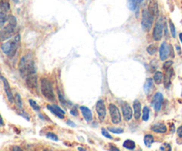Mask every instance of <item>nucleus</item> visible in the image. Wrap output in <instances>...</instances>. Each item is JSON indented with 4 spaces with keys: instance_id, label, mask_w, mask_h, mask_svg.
<instances>
[{
    "instance_id": "nucleus-1",
    "label": "nucleus",
    "mask_w": 182,
    "mask_h": 151,
    "mask_svg": "<svg viewBox=\"0 0 182 151\" xmlns=\"http://www.w3.org/2000/svg\"><path fill=\"white\" fill-rule=\"evenodd\" d=\"M19 70L22 77L36 73V66H35V61L32 54L27 53L25 56H23L21 59Z\"/></svg>"
},
{
    "instance_id": "nucleus-2",
    "label": "nucleus",
    "mask_w": 182,
    "mask_h": 151,
    "mask_svg": "<svg viewBox=\"0 0 182 151\" xmlns=\"http://www.w3.org/2000/svg\"><path fill=\"white\" fill-rule=\"evenodd\" d=\"M20 44H21V37H20V35H17L13 40L4 43L1 45V50L3 51V53L5 55H7L9 57H13L15 55L19 46H20Z\"/></svg>"
},
{
    "instance_id": "nucleus-3",
    "label": "nucleus",
    "mask_w": 182,
    "mask_h": 151,
    "mask_svg": "<svg viewBox=\"0 0 182 151\" xmlns=\"http://www.w3.org/2000/svg\"><path fill=\"white\" fill-rule=\"evenodd\" d=\"M41 92L43 95L50 101H55V95L53 93V89L52 86L51 82L47 78H42L41 79Z\"/></svg>"
},
{
    "instance_id": "nucleus-4",
    "label": "nucleus",
    "mask_w": 182,
    "mask_h": 151,
    "mask_svg": "<svg viewBox=\"0 0 182 151\" xmlns=\"http://www.w3.org/2000/svg\"><path fill=\"white\" fill-rule=\"evenodd\" d=\"M154 16L151 14V13L148 10H143L142 12V16H141V26L143 28V30L146 31H148L152 26H153V22H154Z\"/></svg>"
},
{
    "instance_id": "nucleus-5",
    "label": "nucleus",
    "mask_w": 182,
    "mask_h": 151,
    "mask_svg": "<svg viewBox=\"0 0 182 151\" xmlns=\"http://www.w3.org/2000/svg\"><path fill=\"white\" fill-rule=\"evenodd\" d=\"M164 21L163 17H160L157 21L155 22V26L153 31V38L155 41H159L164 35Z\"/></svg>"
},
{
    "instance_id": "nucleus-6",
    "label": "nucleus",
    "mask_w": 182,
    "mask_h": 151,
    "mask_svg": "<svg viewBox=\"0 0 182 151\" xmlns=\"http://www.w3.org/2000/svg\"><path fill=\"white\" fill-rule=\"evenodd\" d=\"M16 25L17 24H13L9 22L7 26L2 28L0 30V41H5L12 38L13 36Z\"/></svg>"
},
{
    "instance_id": "nucleus-7",
    "label": "nucleus",
    "mask_w": 182,
    "mask_h": 151,
    "mask_svg": "<svg viewBox=\"0 0 182 151\" xmlns=\"http://www.w3.org/2000/svg\"><path fill=\"white\" fill-rule=\"evenodd\" d=\"M172 46L169 45L166 42H163L159 48V57L162 61H164L170 55L172 51Z\"/></svg>"
},
{
    "instance_id": "nucleus-8",
    "label": "nucleus",
    "mask_w": 182,
    "mask_h": 151,
    "mask_svg": "<svg viewBox=\"0 0 182 151\" xmlns=\"http://www.w3.org/2000/svg\"><path fill=\"white\" fill-rule=\"evenodd\" d=\"M109 109L110 116H111V121L113 122V124H119L122 119L119 109L115 104H109Z\"/></svg>"
},
{
    "instance_id": "nucleus-9",
    "label": "nucleus",
    "mask_w": 182,
    "mask_h": 151,
    "mask_svg": "<svg viewBox=\"0 0 182 151\" xmlns=\"http://www.w3.org/2000/svg\"><path fill=\"white\" fill-rule=\"evenodd\" d=\"M163 101H164V96L161 93H156L154 95L153 100H152V106L156 112H158L161 110Z\"/></svg>"
},
{
    "instance_id": "nucleus-10",
    "label": "nucleus",
    "mask_w": 182,
    "mask_h": 151,
    "mask_svg": "<svg viewBox=\"0 0 182 151\" xmlns=\"http://www.w3.org/2000/svg\"><path fill=\"white\" fill-rule=\"evenodd\" d=\"M96 111H97V115L99 116L100 121H103L106 117V107L104 104V101L102 100H100L97 101L96 104Z\"/></svg>"
},
{
    "instance_id": "nucleus-11",
    "label": "nucleus",
    "mask_w": 182,
    "mask_h": 151,
    "mask_svg": "<svg viewBox=\"0 0 182 151\" xmlns=\"http://www.w3.org/2000/svg\"><path fill=\"white\" fill-rule=\"evenodd\" d=\"M0 79L3 81V84H4V92L6 93V96H7V99L8 101L13 103V100H14V97L13 95V93H12V90H11V87H10V84L8 83V81L3 76H0Z\"/></svg>"
},
{
    "instance_id": "nucleus-12",
    "label": "nucleus",
    "mask_w": 182,
    "mask_h": 151,
    "mask_svg": "<svg viewBox=\"0 0 182 151\" xmlns=\"http://www.w3.org/2000/svg\"><path fill=\"white\" fill-rule=\"evenodd\" d=\"M26 84L31 90H36L37 88V77L35 74L26 76Z\"/></svg>"
},
{
    "instance_id": "nucleus-13",
    "label": "nucleus",
    "mask_w": 182,
    "mask_h": 151,
    "mask_svg": "<svg viewBox=\"0 0 182 151\" xmlns=\"http://www.w3.org/2000/svg\"><path fill=\"white\" fill-rule=\"evenodd\" d=\"M122 112L124 115V118L125 121H130L132 117V110L129 104L124 103L122 104Z\"/></svg>"
},
{
    "instance_id": "nucleus-14",
    "label": "nucleus",
    "mask_w": 182,
    "mask_h": 151,
    "mask_svg": "<svg viewBox=\"0 0 182 151\" xmlns=\"http://www.w3.org/2000/svg\"><path fill=\"white\" fill-rule=\"evenodd\" d=\"M47 109L53 114L55 115L57 117L62 119L64 115H65V111L62 110L59 106H56V105H47Z\"/></svg>"
},
{
    "instance_id": "nucleus-15",
    "label": "nucleus",
    "mask_w": 182,
    "mask_h": 151,
    "mask_svg": "<svg viewBox=\"0 0 182 151\" xmlns=\"http://www.w3.org/2000/svg\"><path fill=\"white\" fill-rule=\"evenodd\" d=\"M148 11L151 13V14L154 17H157L159 14V9H158V5L155 0H150L149 4H148Z\"/></svg>"
},
{
    "instance_id": "nucleus-16",
    "label": "nucleus",
    "mask_w": 182,
    "mask_h": 151,
    "mask_svg": "<svg viewBox=\"0 0 182 151\" xmlns=\"http://www.w3.org/2000/svg\"><path fill=\"white\" fill-rule=\"evenodd\" d=\"M151 130L157 133H164V132H166L167 128L164 123H156L151 126Z\"/></svg>"
},
{
    "instance_id": "nucleus-17",
    "label": "nucleus",
    "mask_w": 182,
    "mask_h": 151,
    "mask_svg": "<svg viewBox=\"0 0 182 151\" xmlns=\"http://www.w3.org/2000/svg\"><path fill=\"white\" fill-rule=\"evenodd\" d=\"M172 75H173V70H172V68L166 70L165 75L164 76V84L165 88H169L170 87V85H171V79H172Z\"/></svg>"
},
{
    "instance_id": "nucleus-18",
    "label": "nucleus",
    "mask_w": 182,
    "mask_h": 151,
    "mask_svg": "<svg viewBox=\"0 0 182 151\" xmlns=\"http://www.w3.org/2000/svg\"><path fill=\"white\" fill-rule=\"evenodd\" d=\"M133 110L135 119H139L141 115V104L139 100H135L133 101Z\"/></svg>"
},
{
    "instance_id": "nucleus-19",
    "label": "nucleus",
    "mask_w": 182,
    "mask_h": 151,
    "mask_svg": "<svg viewBox=\"0 0 182 151\" xmlns=\"http://www.w3.org/2000/svg\"><path fill=\"white\" fill-rule=\"evenodd\" d=\"M80 110L82 112L83 116L84 117V119L87 121V122H90L92 120V111L87 108V107H84V106H81L80 107Z\"/></svg>"
},
{
    "instance_id": "nucleus-20",
    "label": "nucleus",
    "mask_w": 182,
    "mask_h": 151,
    "mask_svg": "<svg viewBox=\"0 0 182 151\" xmlns=\"http://www.w3.org/2000/svg\"><path fill=\"white\" fill-rule=\"evenodd\" d=\"M153 84H154V81L152 78L146 79L145 84H144V91H145L146 94H148L150 93V91L152 90V87H153Z\"/></svg>"
},
{
    "instance_id": "nucleus-21",
    "label": "nucleus",
    "mask_w": 182,
    "mask_h": 151,
    "mask_svg": "<svg viewBox=\"0 0 182 151\" xmlns=\"http://www.w3.org/2000/svg\"><path fill=\"white\" fill-rule=\"evenodd\" d=\"M123 146H124V148H125V149H127V150H134V149L136 148L135 142H134L133 141H132V140H126V141L124 142Z\"/></svg>"
},
{
    "instance_id": "nucleus-22",
    "label": "nucleus",
    "mask_w": 182,
    "mask_h": 151,
    "mask_svg": "<svg viewBox=\"0 0 182 151\" xmlns=\"http://www.w3.org/2000/svg\"><path fill=\"white\" fill-rule=\"evenodd\" d=\"M154 141H155V140H154L153 135H151V134L145 135V137H144V143H145V145L147 148H150L151 145L154 143Z\"/></svg>"
},
{
    "instance_id": "nucleus-23",
    "label": "nucleus",
    "mask_w": 182,
    "mask_h": 151,
    "mask_svg": "<svg viewBox=\"0 0 182 151\" xmlns=\"http://www.w3.org/2000/svg\"><path fill=\"white\" fill-rule=\"evenodd\" d=\"M163 76H164V75H163L162 72H160V71L155 72V75H154V82L156 84H160L162 83V81H163Z\"/></svg>"
},
{
    "instance_id": "nucleus-24",
    "label": "nucleus",
    "mask_w": 182,
    "mask_h": 151,
    "mask_svg": "<svg viewBox=\"0 0 182 151\" xmlns=\"http://www.w3.org/2000/svg\"><path fill=\"white\" fill-rule=\"evenodd\" d=\"M6 21H8V16L5 14L4 12L0 11V29L3 28V26Z\"/></svg>"
},
{
    "instance_id": "nucleus-25",
    "label": "nucleus",
    "mask_w": 182,
    "mask_h": 151,
    "mask_svg": "<svg viewBox=\"0 0 182 151\" xmlns=\"http://www.w3.org/2000/svg\"><path fill=\"white\" fill-rule=\"evenodd\" d=\"M149 115H150V110L147 106H145L142 110V120L147 121L149 119Z\"/></svg>"
},
{
    "instance_id": "nucleus-26",
    "label": "nucleus",
    "mask_w": 182,
    "mask_h": 151,
    "mask_svg": "<svg viewBox=\"0 0 182 151\" xmlns=\"http://www.w3.org/2000/svg\"><path fill=\"white\" fill-rule=\"evenodd\" d=\"M14 101H15V104L17 106L18 109H22V101H21V95L19 93H16L15 94V97H14Z\"/></svg>"
},
{
    "instance_id": "nucleus-27",
    "label": "nucleus",
    "mask_w": 182,
    "mask_h": 151,
    "mask_svg": "<svg viewBox=\"0 0 182 151\" xmlns=\"http://www.w3.org/2000/svg\"><path fill=\"white\" fill-rule=\"evenodd\" d=\"M156 51H157V47H156L155 44H150V45L147 46V48H146V52H147L148 54H150V55L155 54V53H156Z\"/></svg>"
},
{
    "instance_id": "nucleus-28",
    "label": "nucleus",
    "mask_w": 182,
    "mask_h": 151,
    "mask_svg": "<svg viewBox=\"0 0 182 151\" xmlns=\"http://www.w3.org/2000/svg\"><path fill=\"white\" fill-rule=\"evenodd\" d=\"M57 93H58V98H59L60 101L61 102V104H62V105H66V104H67V101H66L65 97L63 96V94L61 93V92L59 89L57 90Z\"/></svg>"
},
{
    "instance_id": "nucleus-29",
    "label": "nucleus",
    "mask_w": 182,
    "mask_h": 151,
    "mask_svg": "<svg viewBox=\"0 0 182 151\" xmlns=\"http://www.w3.org/2000/svg\"><path fill=\"white\" fill-rule=\"evenodd\" d=\"M29 103H30V107H31L35 111H39V110H40V107L38 106V104L36 103L35 101H33V100H29Z\"/></svg>"
},
{
    "instance_id": "nucleus-30",
    "label": "nucleus",
    "mask_w": 182,
    "mask_h": 151,
    "mask_svg": "<svg viewBox=\"0 0 182 151\" xmlns=\"http://www.w3.org/2000/svg\"><path fill=\"white\" fill-rule=\"evenodd\" d=\"M109 131L115 133V134H119V133H123L124 132V129L122 128H115V127H109Z\"/></svg>"
},
{
    "instance_id": "nucleus-31",
    "label": "nucleus",
    "mask_w": 182,
    "mask_h": 151,
    "mask_svg": "<svg viewBox=\"0 0 182 151\" xmlns=\"http://www.w3.org/2000/svg\"><path fill=\"white\" fill-rule=\"evenodd\" d=\"M169 25H170V30H171V34H172V38H175V37H176V30H175L174 24L172 23V21L171 20L169 21Z\"/></svg>"
},
{
    "instance_id": "nucleus-32",
    "label": "nucleus",
    "mask_w": 182,
    "mask_h": 151,
    "mask_svg": "<svg viewBox=\"0 0 182 151\" xmlns=\"http://www.w3.org/2000/svg\"><path fill=\"white\" fill-rule=\"evenodd\" d=\"M46 137H47L48 139L52 140V141H58L57 135L54 134V133H53V132H48V133L46 134Z\"/></svg>"
},
{
    "instance_id": "nucleus-33",
    "label": "nucleus",
    "mask_w": 182,
    "mask_h": 151,
    "mask_svg": "<svg viewBox=\"0 0 182 151\" xmlns=\"http://www.w3.org/2000/svg\"><path fill=\"white\" fill-rule=\"evenodd\" d=\"M172 61H164L163 67H164V69L166 70L170 69V68L172 67Z\"/></svg>"
},
{
    "instance_id": "nucleus-34",
    "label": "nucleus",
    "mask_w": 182,
    "mask_h": 151,
    "mask_svg": "<svg viewBox=\"0 0 182 151\" xmlns=\"http://www.w3.org/2000/svg\"><path fill=\"white\" fill-rule=\"evenodd\" d=\"M101 133H102V135H103L104 137H106V138H108V139H112V136L108 132V131L105 130L104 128L101 130Z\"/></svg>"
},
{
    "instance_id": "nucleus-35",
    "label": "nucleus",
    "mask_w": 182,
    "mask_h": 151,
    "mask_svg": "<svg viewBox=\"0 0 182 151\" xmlns=\"http://www.w3.org/2000/svg\"><path fill=\"white\" fill-rule=\"evenodd\" d=\"M177 134L180 138H182V125L177 129Z\"/></svg>"
},
{
    "instance_id": "nucleus-36",
    "label": "nucleus",
    "mask_w": 182,
    "mask_h": 151,
    "mask_svg": "<svg viewBox=\"0 0 182 151\" xmlns=\"http://www.w3.org/2000/svg\"><path fill=\"white\" fill-rule=\"evenodd\" d=\"M67 124H69V125H70V126H72V127H75V123H73L72 121H70V120H68L67 121Z\"/></svg>"
},
{
    "instance_id": "nucleus-37",
    "label": "nucleus",
    "mask_w": 182,
    "mask_h": 151,
    "mask_svg": "<svg viewBox=\"0 0 182 151\" xmlns=\"http://www.w3.org/2000/svg\"><path fill=\"white\" fill-rule=\"evenodd\" d=\"M4 124V122H3V118H2V116H1V115H0V126H2Z\"/></svg>"
},
{
    "instance_id": "nucleus-38",
    "label": "nucleus",
    "mask_w": 182,
    "mask_h": 151,
    "mask_svg": "<svg viewBox=\"0 0 182 151\" xmlns=\"http://www.w3.org/2000/svg\"><path fill=\"white\" fill-rule=\"evenodd\" d=\"M110 150H116V151L119 150H118V149H116V148H115V146H111V148H110Z\"/></svg>"
},
{
    "instance_id": "nucleus-39",
    "label": "nucleus",
    "mask_w": 182,
    "mask_h": 151,
    "mask_svg": "<svg viewBox=\"0 0 182 151\" xmlns=\"http://www.w3.org/2000/svg\"><path fill=\"white\" fill-rule=\"evenodd\" d=\"M13 150H21V148H13Z\"/></svg>"
},
{
    "instance_id": "nucleus-40",
    "label": "nucleus",
    "mask_w": 182,
    "mask_h": 151,
    "mask_svg": "<svg viewBox=\"0 0 182 151\" xmlns=\"http://www.w3.org/2000/svg\"><path fill=\"white\" fill-rule=\"evenodd\" d=\"M179 37H180V40H181V42L182 43V33H180Z\"/></svg>"
},
{
    "instance_id": "nucleus-41",
    "label": "nucleus",
    "mask_w": 182,
    "mask_h": 151,
    "mask_svg": "<svg viewBox=\"0 0 182 151\" xmlns=\"http://www.w3.org/2000/svg\"><path fill=\"white\" fill-rule=\"evenodd\" d=\"M78 150H84V149H81V148H78Z\"/></svg>"
},
{
    "instance_id": "nucleus-42",
    "label": "nucleus",
    "mask_w": 182,
    "mask_h": 151,
    "mask_svg": "<svg viewBox=\"0 0 182 151\" xmlns=\"http://www.w3.org/2000/svg\"><path fill=\"white\" fill-rule=\"evenodd\" d=\"M13 2H15V3H18L19 2V0H13Z\"/></svg>"
}]
</instances>
